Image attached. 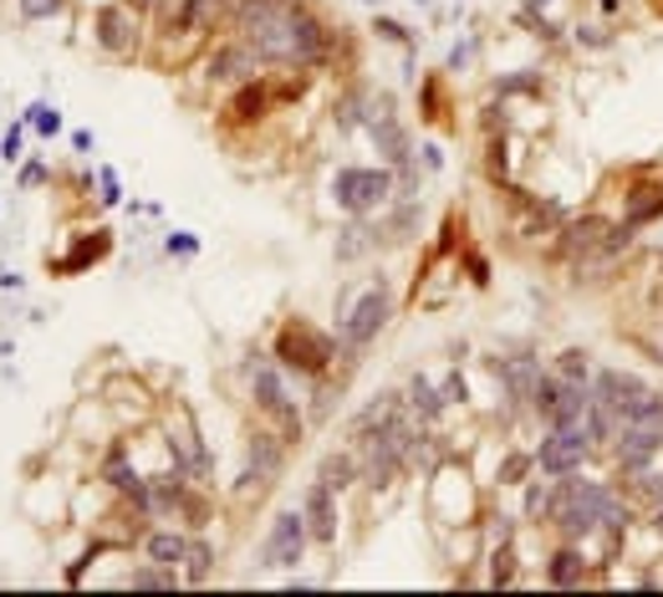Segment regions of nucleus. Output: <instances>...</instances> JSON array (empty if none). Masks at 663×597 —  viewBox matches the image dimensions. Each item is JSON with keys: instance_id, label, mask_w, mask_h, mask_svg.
Here are the masks:
<instances>
[{"instance_id": "1", "label": "nucleus", "mask_w": 663, "mask_h": 597, "mask_svg": "<svg viewBox=\"0 0 663 597\" xmlns=\"http://www.w3.org/2000/svg\"><path fill=\"white\" fill-rule=\"evenodd\" d=\"M230 36L255 46V57L281 72H311L332 57V26L311 0H236Z\"/></svg>"}, {"instance_id": "2", "label": "nucleus", "mask_w": 663, "mask_h": 597, "mask_svg": "<svg viewBox=\"0 0 663 597\" xmlns=\"http://www.w3.org/2000/svg\"><path fill=\"white\" fill-rule=\"evenodd\" d=\"M240 374H245V389H251L255 414H261L265 424H276V434L286 439V445H301L307 414H301V403H296L292 389H286V368H281L271 353H251Z\"/></svg>"}, {"instance_id": "3", "label": "nucleus", "mask_w": 663, "mask_h": 597, "mask_svg": "<svg viewBox=\"0 0 663 597\" xmlns=\"http://www.w3.org/2000/svg\"><path fill=\"white\" fill-rule=\"evenodd\" d=\"M271 358L286 368V374L296 378H332V368H338L342 358V343L332 337V332L311 328L307 317H286L276 328V337H271Z\"/></svg>"}, {"instance_id": "4", "label": "nucleus", "mask_w": 663, "mask_h": 597, "mask_svg": "<svg viewBox=\"0 0 663 597\" xmlns=\"http://www.w3.org/2000/svg\"><path fill=\"white\" fill-rule=\"evenodd\" d=\"M393 286H388V276H373L363 291H357L353 301H342L338 312V343H342V363H357L363 353H368L378 337H384V328L393 322Z\"/></svg>"}, {"instance_id": "5", "label": "nucleus", "mask_w": 663, "mask_h": 597, "mask_svg": "<svg viewBox=\"0 0 663 597\" xmlns=\"http://www.w3.org/2000/svg\"><path fill=\"white\" fill-rule=\"evenodd\" d=\"M327 190H332V205L347 220H373L398 199V180L388 164H342Z\"/></svg>"}, {"instance_id": "6", "label": "nucleus", "mask_w": 663, "mask_h": 597, "mask_svg": "<svg viewBox=\"0 0 663 597\" xmlns=\"http://www.w3.org/2000/svg\"><path fill=\"white\" fill-rule=\"evenodd\" d=\"M530 455H536V475H546V480H561V475L587 470V464L597 460L592 434H587V418H576V424H551V429L530 445Z\"/></svg>"}, {"instance_id": "7", "label": "nucleus", "mask_w": 663, "mask_h": 597, "mask_svg": "<svg viewBox=\"0 0 663 597\" xmlns=\"http://www.w3.org/2000/svg\"><path fill=\"white\" fill-rule=\"evenodd\" d=\"M587 409H592V383H572V378L551 374V368L530 389V418L541 429H551V424H576V418H587Z\"/></svg>"}, {"instance_id": "8", "label": "nucleus", "mask_w": 663, "mask_h": 597, "mask_svg": "<svg viewBox=\"0 0 663 597\" xmlns=\"http://www.w3.org/2000/svg\"><path fill=\"white\" fill-rule=\"evenodd\" d=\"M307 547H311L307 516H301V506H286V510L271 516V526H265L261 562L271 572H296V567H301V556H307Z\"/></svg>"}, {"instance_id": "9", "label": "nucleus", "mask_w": 663, "mask_h": 597, "mask_svg": "<svg viewBox=\"0 0 663 597\" xmlns=\"http://www.w3.org/2000/svg\"><path fill=\"white\" fill-rule=\"evenodd\" d=\"M138 36H144V15L133 11L128 0H113V5L92 11V42L103 46L107 57H133Z\"/></svg>"}, {"instance_id": "10", "label": "nucleus", "mask_w": 663, "mask_h": 597, "mask_svg": "<svg viewBox=\"0 0 663 597\" xmlns=\"http://www.w3.org/2000/svg\"><path fill=\"white\" fill-rule=\"evenodd\" d=\"M597 567L603 562H592V547H582V541H557L541 562V583L557 587V593H572V587L597 583Z\"/></svg>"}, {"instance_id": "11", "label": "nucleus", "mask_w": 663, "mask_h": 597, "mask_svg": "<svg viewBox=\"0 0 663 597\" xmlns=\"http://www.w3.org/2000/svg\"><path fill=\"white\" fill-rule=\"evenodd\" d=\"M153 15H159V36L174 42V36H205V31H215V21L230 15V5L225 0H163Z\"/></svg>"}, {"instance_id": "12", "label": "nucleus", "mask_w": 663, "mask_h": 597, "mask_svg": "<svg viewBox=\"0 0 663 597\" xmlns=\"http://www.w3.org/2000/svg\"><path fill=\"white\" fill-rule=\"evenodd\" d=\"M622 220L633 230H649L663 220V169H633L622 184Z\"/></svg>"}, {"instance_id": "13", "label": "nucleus", "mask_w": 663, "mask_h": 597, "mask_svg": "<svg viewBox=\"0 0 663 597\" xmlns=\"http://www.w3.org/2000/svg\"><path fill=\"white\" fill-rule=\"evenodd\" d=\"M265 61L255 57L251 42H240V36H225L215 51L205 57V77L215 82V88H240V82H255L261 77Z\"/></svg>"}, {"instance_id": "14", "label": "nucleus", "mask_w": 663, "mask_h": 597, "mask_svg": "<svg viewBox=\"0 0 663 597\" xmlns=\"http://www.w3.org/2000/svg\"><path fill=\"white\" fill-rule=\"evenodd\" d=\"M653 383L638 368H618V363H597V374H592V399L603 403V409H613V414H628L643 393H649Z\"/></svg>"}, {"instance_id": "15", "label": "nucleus", "mask_w": 663, "mask_h": 597, "mask_svg": "<svg viewBox=\"0 0 663 597\" xmlns=\"http://www.w3.org/2000/svg\"><path fill=\"white\" fill-rule=\"evenodd\" d=\"M490 374H495V383H501V393H505V409H511V414H530V389H536V378L546 374L541 358H536V353H511V358L490 363Z\"/></svg>"}, {"instance_id": "16", "label": "nucleus", "mask_w": 663, "mask_h": 597, "mask_svg": "<svg viewBox=\"0 0 663 597\" xmlns=\"http://www.w3.org/2000/svg\"><path fill=\"white\" fill-rule=\"evenodd\" d=\"M301 516H307V531H311V547H338V491L311 480L301 491Z\"/></svg>"}, {"instance_id": "17", "label": "nucleus", "mask_w": 663, "mask_h": 597, "mask_svg": "<svg viewBox=\"0 0 663 597\" xmlns=\"http://www.w3.org/2000/svg\"><path fill=\"white\" fill-rule=\"evenodd\" d=\"M163 429H169V455H174V470H184V475H205V470H209V449L199 445V429H194L190 409H174Z\"/></svg>"}, {"instance_id": "18", "label": "nucleus", "mask_w": 663, "mask_h": 597, "mask_svg": "<svg viewBox=\"0 0 663 597\" xmlns=\"http://www.w3.org/2000/svg\"><path fill=\"white\" fill-rule=\"evenodd\" d=\"M271 107H276V97H271V82L265 77L240 82V88H230V103H225V128H255Z\"/></svg>"}, {"instance_id": "19", "label": "nucleus", "mask_w": 663, "mask_h": 597, "mask_svg": "<svg viewBox=\"0 0 663 597\" xmlns=\"http://www.w3.org/2000/svg\"><path fill=\"white\" fill-rule=\"evenodd\" d=\"M286 439H281L276 429H251V445H245V460H251V470L255 475L265 480V485H271V480L281 475V470H286Z\"/></svg>"}, {"instance_id": "20", "label": "nucleus", "mask_w": 663, "mask_h": 597, "mask_svg": "<svg viewBox=\"0 0 663 597\" xmlns=\"http://www.w3.org/2000/svg\"><path fill=\"white\" fill-rule=\"evenodd\" d=\"M317 480L322 485H332L338 495H347L353 485H363V464H357V449H327L322 460H317Z\"/></svg>"}, {"instance_id": "21", "label": "nucleus", "mask_w": 663, "mask_h": 597, "mask_svg": "<svg viewBox=\"0 0 663 597\" xmlns=\"http://www.w3.org/2000/svg\"><path fill=\"white\" fill-rule=\"evenodd\" d=\"M184 552H190V537H184V531H174V526H153V531H144V556H148V562H159V567H174L179 572Z\"/></svg>"}, {"instance_id": "22", "label": "nucleus", "mask_w": 663, "mask_h": 597, "mask_svg": "<svg viewBox=\"0 0 663 597\" xmlns=\"http://www.w3.org/2000/svg\"><path fill=\"white\" fill-rule=\"evenodd\" d=\"M516 583H521L516 541H490L485 547V587H516Z\"/></svg>"}, {"instance_id": "23", "label": "nucleus", "mask_w": 663, "mask_h": 597, "mask_svg": "<svg viewBox=\"0 0 663 597\" xmlns=\"http://www.w3.org/2000/svg\"><path fill=\"white\" fill-rule=\"evenodd\" d=\"M403 399H409V409H413V418H419V424H439V414L444 409H449V399H444V389H434V383H428L424 374L419 378H409V389H403Z\"/></svg>"}, {"instance_id": "24", "label": "nucleus", "mask_w": 663, "mask_h": 597, "mask_svg": "<svg viewBox=\"0 0 663 597\" xmlns=\"http://www.w3.org/2000/svg\"><path fill=\"white\" fill-rule=\"evenodd\" d=\"M541 92H546L541 67H521V72L495 77V97H501V103H511V97H541Z\"/></svg>"}, {"instance_id": "25", "label": "nucleus", "mask_w": 663, "mask_h": 597, "mask_svg": "<svg viewBox=\"0 0 663 597\" xmlns=\"http://www.w3.org/2000/svg\"><path fill=\"white\" fill-rule=\"evenodd\" d=\"M179 577L190 587H205L209 577H215V547H209V541H190V552L179 562Z\"/></svg>"}, {"instance_id": "26", "label": "nucleus", "mask_w": 663, "mask_h": 597, "mask_svg": "<svg viewBox=\"0 0 663 597\" xmlns=\"http://www.w3.org/2000/svg\"><path fill=\"white\" fill-rule=\"evenodd\" d=\"M551 374L572 378V383H592V374H597V358H592L587 347H561L557 358H551Z\"/></svg>"}, {"instance_id": "27", "label": "nucleus", "mask_w": 663, "mask_h": 597, "mask_svg": "<svg viewBox=\"0 0 663 597\" xmlns=\"http://www.w3.org/2000/svg\"><path fill=\"white\" fill-rule=\"evenodd\" d=\"M530 475H536V455H530V449H505L495 480H501V485H526Z\"/></svg>"}, {"instance_id": "28", "label": "nucleus", "mask_w": 663, "mask_h": 597, "mask_svg": "<svg viewBox=\"0 0 663 597\" xmlns=\"http://www.w3.org/2000/svg\"><path fill=\"white\" fill-rule=\"evenodd\" d=\"M572 42L587 46V51H607V46L618 42V36H613V26H603V21H576V26H572Z\"/></svg>"}, {"instance_id": "29", "label": "nucleus", "mask_w": 663, "mask_h": 597, "mask_svg": "<svg viewBox=\"0 0 663 597\" xmlns=\"http://www.w3.org/2000/svg\"><path fill=\"white\" fill-rule=\"evenodd\" d=\"M61 11V0H21V15L26 21H52Z\"/></svg>"}, {"instance_id": "30", "label": "nucleus", "mask_w": 663, "mask_h": 597, "mask_svg": "<svg viewBox=\"0 0 663 597\" xmlns=\"http://www.w3.org/2000/svg\"><path fill=\"white\" fill-rule=\"evenodd\" d=\"M465 266H470L475 286H490V266H485V255H480V251H465Z\"/></svg>"}, {"instance_id": "31", "label": "nucleus", "mask_w": 663, "mask_h": 597, "mask_svg": "<svg viewBox=\"0 0 663 597\" xmlns=\"http://www.w3.org/2000/svg\"><path fill=\"white\" fill-rule=\"evenodd\" d=\"M643 521H649V531L663 541V501H659V506H653V510H643Z\"/></svg>"}, {"instance_id": "32", "label": "nucleus", "mask_w": 663, "mask_h": 597, "mask_svg": "<svg viewBox=\"0 0 663 597\" xmlns=\"http://www.w3.org/2000/svg\"><path fill=\"white\" fill-rule=\"evenodd\" d=\"M128 5H133V11H138V15H153V11H159V5H163V0H128Z\"/></svg>"}, {"instance_id": "33", "label": "nucleus", "mask_w": 663, "mask_h": 597, "mask_svg": "<svg viewBox=\"0 0 663 597\" xmlns=\"http://www.w3.org/2000/svg\"><path fill=\"white\" fill-rule=\"evenodd\" d=\"M597 11H603V15H622V0H597Z\"/></svg>"}, {"instance_id": "34", "label": "nucleus", "mask_w": 663, "mask_h": 597, "mask_svg": "<svg viewBox=\"0 0 663 597\" xmlns=\"http://www.w3.org/2000/svg\"><path fill=\"white\" fill-rule=\"evenodd\" d=\"M526 5H536V11H551V5H557V0H526Z\"/></svg>"}]
</instances>
